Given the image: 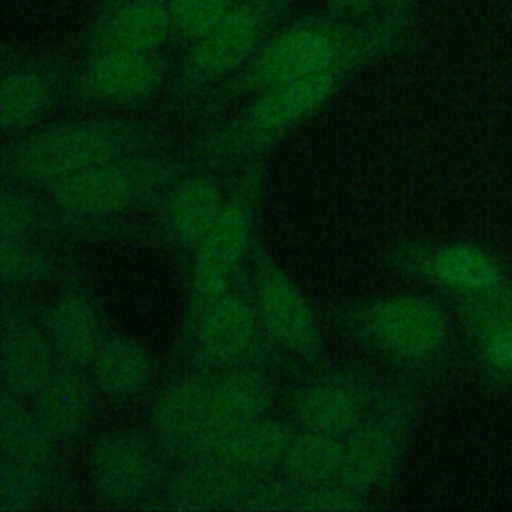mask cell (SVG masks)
<instances>
[{
  "instance_id": "obj_1",
  "label": "cell",
  "mask_w": 512,
  "mask_h": 512,
  "mask_svg": "<svg viewBox=\"0 0 512 512\" xmlns=\"http://www.w3.org/2000/svg\"><path fill=\"white\" fill-rule=\"evenodd\" d=\"M414 24L410 6L380 8L368 16H346L328 10L278 26L256 54L228 80L210 90L194 116L208 124L240 100L262 90L310 78L344 64L368 66L408 38Z\"/></svg>"
},
{
  "instance_id": "obj_2",
  "label": "cell",
  "mask_w": 512,
  "mask_h": 512,
  "mask_svg": "<svg viewBox=\"0 0 512 512\" xmlns=\"http://www.w3.org/2000/svg\"><path fill=\"white\" fill-rule=\"evenodd\" d=\"M172 142L164 120L90 118L58 122L14 134L2 150V176L30 188H46L92 166Z\"/></svg>"
},
{
  "instance_id": "obj_3",
  "label": "cell",
  "mask_w": 512,
  "mask_h": 512,
  "mask_svg": "<svg viewBox=\"0 0 512 512\" xmlns=\"http://www.w3.org/2000/svg\"><path fill=\"white\" fill-rule=\"evenodd\" d=\"M198 166L190 152H136L62 178L42 188V196L52 226L96 234L138 208L154 206L176 180Z\"/></svg>"
},
{
  "instance_id": "obj_4",
  "label": "cell",
  "mask_w": 512,
  "mask_h": 512,
  "mask_svg": "<svg viewBox=\"0 0 512 512\" xmlns=\"http://www.w3.org/2000/svg\"><path fill=\"white\" fill-rule=\"evenodd\" d=\"M360 64L340 68L262 90L230 116L202 126L190 154L202 168H224L258 160L268 148L322 110L362 70Z\"/></svg>"
},
{
  "instance_id": "obj_5",
  "label": "cell",
  "mask_w": 512,
  "mask_h": 512,
  "mask_svg": "<svg viewBox=\"0 0 512 512\" xmlns=\"http://www.w3.org/2000/svg\"><path fill=\"white\" fill-rule=\"evenodd\" d=\"M296 2L246 0L210 34L190 44L164 88V108L194 110L210 90L234 76L256 54Z\"/></svg>"
},
{
  "instance_id": "obj_6",
  "label": "cell",
  "mask_w": 512,
  "mask_h": 512,
  "mask_svg": "<svg viewBox=\"0 0 512 512\" xmlns=\"http://www.w3.org/2000/svg\"><path fill=\"white\" fill-rule=\"evenodd\" d=\"M336 320L354 344L408 366L434 360L448 338L440 306L410 292L342 306Z\"/></svg>"
},
{
  "instance_id": "obj_7",
  "label": "cell",
  "mask_w": 512,
  "mask_h": 512,
  "mask_svg": "<svg viewBox=\"0 0 512 512\" xmlns=\"http://www.w3.org/2000/svg\"><path fill=\"white\" fill-rule=\"evenodd\" d=\"M262 176L260 160L244 162L238 182L232 188L216 226L194 252L184 326H190L212 302L234 288L236 274L252 248Z\"/></svg>"
},
{
  "instance_id": "obj_8",
  "label": "cell",
  "mask_w": 512,
  "mask_h": 512,
  "mask_svg": "<svg viewBox=\"0 0 512 512\" xmlns=\"http://www.w3.org/2000/svg\"><path fill=\"white\" fill-rule=\"evenodd\" d=\"M414 402L412 392L402 384L380 390L370 414L344 438L340 472L344 486L370 496L392 480L414 418Z\"/></svg>"
},
{
  "instance_id": "obj_9",
  "label": "cell",
  "mask_w": 512,
  "mask_h": 512,
  "mask_svg": "<svg viewBox=\"0 0 512 512\" xmlns=\"http://www.w3.org/2000/svg\"><path fill=\"white\" fill-rule=\"evenodd\" d=\"M170 462L148 430H110L90 446V484L108 506L132 508L158 494L172 468Z\"/></svg>"
},
{
  "instance_id": "obj_10",
  "label": "cell",
  "mask_w": 512,
  "mask_h": 512,
  "mask_svg": "<svg viewBox=\"0 0 512 512\" xmlns=\"http://www.w3.org/2000/svg\"><path fill=\"white\" fill-rule=\"evenodd\" d=\"M252 300L272 350L306 364L322 362L324 338L308 298L264 248L254 250Z\"/></svg>"
},
{
  "instance_id": "obj_11",
  "label": "cell",
  "mask_w": 512,
  "mask_h": 512,
  "mask_svg": "<svg viewBox=\"0 0 512 512\" xmlns=\"http://www.w3.org/2000/svg\"><path fill=\"white\" fill-rule=\"evenodd\" d=\"M172 72L162 50H94L72 72L66 98L76 106L132 108L162 92Z\"/></svg>"
},
{
  "instance_id": "obj_12",
  "label": "cell",
  "mask_w": 512,
  "mask_h": 512,
  "mask_svg": "<svg viewBox=\"0 0 512 512\" xmlns=\"http://www.w3.org/2000/svg\"><path fill=\"white\" fill-rule=\"evenodd\" d=\"M190 362L198 372L214 374L244 362L264 360V334L252 296L230 288L186 326Z\"/></svg>"
},
{
  "instance_id": "obj_13",
  "label": "cell",
  "mask_w": 512,
  "mask_h": 512,
  "mask_svg": "<svg viewBox=\"0 0 512 512\" xmlns=\"http://www.w3.org/2000/svg\"><path fill=\"white\" fill-rule=\"evenodd\" d=\"M68 60L52 50H4L0 80V126L6 134L28 130L56 102L68 96Z\"/></svg>"
},
{
  "instance_id": "obj_14",
  "label": "cell",
  "mask_w": 512,
  "mask_h": 512,
  "mask_svg": "<svg viewBox=\"0 0 512 512\" xmlns=\"http://www.w3.org/2000/svg\"><path fill=\"white\" fill-rule=\"evenodd\" d=\"M274 394L276 382L262 360L210 374L208 422L192 456L220 454L236 432L270 414Z\"/></svg>"
},
{
  "instance_id": "obj_15",
  "label": "cell",
  "mask_w": 512,
  "mask_h": 512,
  "mask_svg": "<svg viewBox=\"0 0 512 512\" xmlns=\"http://www.w3.org/2000/svg\"><path fill=\"white\" fill-rule=\"evenodd\" d=\"M380 386L362 370H328L308 378L292 396L298 428L346 438L374 408Z\"/></svg>"
},
{
  "instance_id": "obj_16",
  "label": "cell",
  "mask_w": 512,
  "mask_h": 512,
  "mask_svg": "<svg viewBox=\"0 0 512 512\" xmlns=\"http://www.w3.org/2000/svg\"><path fill=\"white\" fill-rule=\"evenodd\" d=\"M226 200L218 176L198 166L154 202L156 226L166 244L192 258L216 226Z\"/></svg>"
},
{
  "instance_id": "obj_17",
  "label": "cell",
  "mask_w": 512,
  "mask_h": 512,
  "mask_svg": "<svg viewBox=\"0 0 512 512\" xmlns=\"http://www.w3.org/2000/svg\"><path fill=\"white\" fill-rule=\"evenodd\" d=\"M254 478L226 456H190L170 468L150 508L236 510Z\"/></svg>"
},
{
  "instance_id": "obj_18",
  "label": "cell",
  "mask_w": 512,
  "mask_h": 512,
  "mask_svg": "<svg viewBox=\"0 0 512 512\" xmlns=\"http://www.w3.org/2000/svg\"><path fill=\"white\" fill-rule=\"evenodd\" d=\"M44 324L60 358L86 368L110 332L94 288L76 268L62 276L56 298L44 308Z\"/></svg>"
},
{
  "instance_id": "obj_19",
  "label": "cell",
  "mask_w": 512,
  "mask_h": 512,
  "mask_svg": "<svg viewBox=\"0 0 512 512\" xmlns=\"http://www.w3.org/2000/svg\"><path fill=\"white\" fill-rule=\"evenodd\" d=\"M210 374L190 372L164 384L156 394L148 432L172 462L192 456L208 422Z\"/></svg>"
},
{
  "instance_id": "obj_20",
  "label": "cell",
  "mask_w": 512,
  "mask_h": 512,
  "mask_svg": "<svg viewBox=\"0 0 512 512\" xmlns=\"http://www.w3.org/2000/svg\"><path fill=\"white\" fill-rule=\"evenodd\" d=\"M384 260L400 272L462 294H488L498 284L494 262L470 244L456 242L434 248L398 244L386 252Z\"/></svg>"
},
{
  "instance_id": "obj_21",
  "label": "cell",
  "mask_w": 512,
  "mask_h": 512,
  "mask_svg": "<svg viewBox=\"0 0 512 512\" xmlns=\"http://www.w3.org/2000/svg\"><path fill=\"white\" fill-rule=\"evenodd\" d=\"M172 36L170 0H102L86 30V52L162 50Z\"/></svg>"
},
{
  "instance_id": "obj_22",
  "label": "cell",
  "mask_w": 512,
  "mask_h": 512,
  "mask_svg": "<svg viewBox=\"0 0 512 512\" xmlns=\"http://www.w3.org/2000/svg\"><path fill=\"white\" fill-rule=\"evenodd\" d=\"M98 394L100 390L86 366L62 360L32 406L62 444L78 442L96 422Z\"/></svg>"
},
{
  "instance_id": "obj_23",
  "label": "cell",
  "mask_w": 512,
  "mask_h": 512,
  "mask_svg": "<svg viewBox=\"0 0 512 512\" xmlns=\"http://www.w3.org/2000/svg\"><path fill=\"white\" fill-rule=\"evenodd\" d=\"M0 332L2 388H8L32 402L50 382L62 364V358L46 330L44 320Z\"/></svg>"
},
{
  "instance_id": "obj_24",
  "label": "cell",
  "mask_w": 512,
  "mask_h": 512,
  "mask_svg": "<svg viewBox=\"0 0 512 512\" xmlns=\"http://www.w3.org/2000/svg\"><path fill=\"white\" fill-rule=\"evenodd\" d=\"M62 442L42 422L32 402L2 388L0 402V460H14L46 470H60Z\"/></svg>"
},
{
  "instance_id": "obj_25",
  "label": "cell",
  "mask_w": 512,
  "mask_h": 512,
  "mask_svg": "<svg viewBox=\"0 0 512 512\" xmlns=\"http://www.w3.org/2000/svg\"><path fill=\"white\" fill-rule=\"evenodd\" d=\"M88 370L100 394L130 398L148 388L154 376V360L138 340L108 332Z\"/></svg>"
},
{
  "instance_id": "obj_26",
  "label": "cell",
  "mask_w": 512,
  "mask_h": 512,
  "mask_svg": "<svg viewBox=\"0 0 512 512\" xmlns=\"http://www.w3.org/2000/svg\"><path fill=\"white\" fill-rule=\"evenodd\" d=\"M296 432V424L268 414L236 432L216 456H226L252 476L278 472Z\"/></svg>"
},
{
  "instance_id": "obj_27",
  "label": "cell",
  "mask_w": 512,
  "mask_h": 512,
  "mask_svg": "<svg viewBox=\"0 0 512 512\" xmlns=\"http://www.w3.org/2000/svg\"><path fill=\"white\" fill-rule=\"evenodd\" d=\"M344 438L298 428L280 472L298 488H312L340 480Z\"/></svg>"
},
{
  "instance_id": "obj_28",
  "label": "cell",
  "mask_w": 512,
  "mask_h": 512,
  "mask_svg": "<svg viewBox=\"0 0 512 512\" xmlns=\"http://www.w3.org/2000/svg\"><path fill=\"white\" fill-rule=\"evenodd\" d=\"M62 260L32 238H0V276L6 286H38L66 274Z\"/></svg>"
},
{
  "instance_id": "obj_29",
  "label": "cell",
  "mask_w": 512,
  "mask_h": 512,
  "mask_svg": "<svg viewBox=\"0 0 512 512\" xmlns=\"http://www.w3.org/2000/svg\"><path fill=\"white\" fill-rule=\"evenodd\" d=\"M60 486V470L0 460V510L28 512Z\"/></svg>"
},
{
  "instance_id": "obj_30",
  "label": "cell",
  "mask_w": 512,
  "mask_h": 512,
  "mask_svg": "<svg viewBox=\"0 0 512 512\" xmlns=\"http://www.w3.org/2000/svg\"><path fill=\"white\" fill-rule=\"evenodd\" d=\"M50 226L52 218L44 196L32 194L30 186L4 180L0 196V238H34Z\"/></svg>"
},
{
  "instance_id": "obj_31",
  "label": "cell",
  "mask_w": 512,
  "mask_h": 512,
  "mask_svg": "<svg viewBox=\"0 0 512 512\" xmlns=\"http://www.w3.org/2000/svg\"><path fill=\"white\" fill-rule=\"evenodd\" d=\"M246 0H170L174 38L188 46L210 34Z\"/></svg>"
},
{
  "instance_id": "obj_32",
  "label": "cell",
  "mask_w": 512,
  "mask_h": 512,
  "mask_svg": "<svg viewBox=\"0 0 512 512\" xmlns=\"http://www.w3.org/2000/svg\"><path fill=\"white\" fill-rule=\"evenodd\" d=\"M298 496V488L278 470L270 474L256 476L236 510H256V512H272V510H294V502Z\"/></svg>"
},
{
  "instance_id": "obj_33",
  "label": "cell",
  "mask_w": 512,
  "mask_h": 512,
  "mask_svg": "<svg viewBox=\"0 0 512 512\" xmlns=\"http://www.w3.org/2000/svg\"><path fill=\"white\" fill-rule=\"evenodd\" d=\"M368 496L344 486L340 480L298 490L294 510L298 512H352L366 510Z\"/></svg>"
},
{
  "instance_id": "obj_34",
  "label": "cell",
  "mask_w": 512,
  "mask_h": 512,
  "mask_svg": "<svg viewBox=\"0 0 512 512\" xmlns=\"http://www.w3.org/2000/svg\"><path fill=\"white\" fill-rule=\"evenodd\" d=\"M482 354L486 360L506 372H512V322L488 326L482 336Z\"/></svg>"
},
{
  "instance_id": "obj_35",
  "label": "cell",
  "mask_w": 512,
  "mask_h": 512,
  "mask_svg": "<svg viewBox=\"0 0 512 512\" xmlns=\"http://www.w3.org/2000/svg\"><path fill=\"white\" fill-rule=\"evenodd\" d=\"M380 8V0H328V10L346 16H368Z\"/></svg>"
},
{
  "instance_id": "obj_36",
  "label": "cell",
  "mask_w": 512,
  "mask_h": 512,
  "mask_svg": "<svg viewBox=\"0 0 512 512\" xmlns=\"http://www.w3.org/2000/svg\"><path fill=\"white\" fill-rule=\"evenodd\" d=\"M412 0H380L382 8H396V6H410Z\"/></svg>"
}]
</instances>
